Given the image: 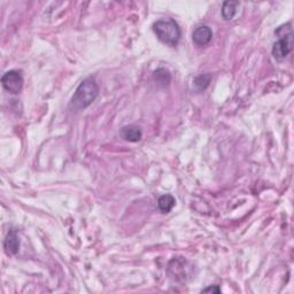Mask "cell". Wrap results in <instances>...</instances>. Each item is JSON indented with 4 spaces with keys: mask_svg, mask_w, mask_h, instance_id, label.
Wrapping results in <instances>:
<instances>
[{
    "mask_svg": "<svg viewBox=\"0 0 294 294\" xmlns=\"http://www.w3.org/2000/svg\"><path fill=\"white\" fill-rule=\"evenodd\" d=\"M99 94V88L96 79L92 77L85 78L78 85L70 100V107L74 110H84L96 100Z\"/></svg>",
    "mask_w": 294,
    "mask_h": 294,
    "instance_id": "1",
    "label": "cell"
},
{
    "mask_svg": "<svg viewBox=\"0 0 294 294\" xmlns=\"http://www.w3.org/2000/svg\"><path fill=\"white\" fill-rule=\"evenodd\" d=\"M275 35L277 36V42H275L271 53L276 61L285 60L293 48V30L292 24L286 23L280 25L279 28L275 31Z\"/></svg>",
    "mask_w": 294,
    "mask_h": 294,
    "instance_id": "2",
    "label": "cell"
},
{
    "mask_svg": "<svg viewBox=\"0 0 294 294\" xmlns=\"http://www.w3.org/2000/svg\"><path fill=\"white\" fill-rule=\"evenodd\" d=\"M153 31L157 39L168 46H177L180 39L179 25L173 19L157 20L153 23Z\"/></svg>",
    "mask_w": 294,
    "mask_h": 294,
    "instance_id": "3",
    "label": "cell"
},
{
    "mask_svg": "<svg viewBox=\"0 0 294 294\" xmlns=\"http://www.w3.org/2000/svg\"><path fill=\"white\" fill-rule=\"evenodd\" d=\"M169 275L175 280L180 282H186L189 278L192 277L191 270L192 265L185 259H173L169 262Z\"/></svg>",
    "mask_w": 294,
    "mask_h": 294,
    "instance_id": "4",
    "label": "cell"
},
{
    "mask_svg": "<svg viewBox=\"0 0 294 294\" xmlns=\"http://www.w3.org/2000/svg\"><path fill=\"white\" fill-rule=\"evenodd\" d=\"M4 89L12 94H19L23 89V77L19 70H10L5 72L2 77Z\"/></svg>",
    "mask_w": 294,
    "mask_h": 294,
    "instance_id": "5",
    "label": "cell"
},
{
    "mask_svg": "<svg viewBox=\"0 0 294 294\" xmlns=\"http://www.w3.org/2000/svg\"><path fill=\"white\" fill-rule=\"evenodd\" d=\"M212 38V31L208 25H201L193 31L192 40L198 46H205Z\"/></svg>",
    "mask_w": 294,
    "mask_h": 294,
    "instance_id": "6",
    "label": "cell"
},
{
    "mask_svg": "<svg viewBox=\"0 0 294 294\" xmlns=\"http://www.w3.org/2000/svg\"><path fill=\"white\" fill-rule=\"evenodd\" d=\"M4 248H5L7 255H15L16 253L19 252L20 239L19 236H17L16 230L12 229L10 230V232L7 233L5 240H4Z\"/></svg>",
    "mask_w": 294,
    "mask_h": 294,
    "instance_id": "7",
    "label": "cell"
},
{
    "mask_svg": "<svg viewBox=\"0 0 294 294\" xmlns=\"http://www.w3.org/2000/svg\"><path fill=\"white\" fill-rule=\"evenodd\" d=\"M121 136H122V138L126 140V142L137 143L140 139H142L143 132L139 126L131 124V125H125L121 129Z\"/></svg>",
    "mask_w": 294,
    "mask_h": 294,
    "instance_id": "8",
    "label": "cell"
},
{
    "mask_svg": "<svg viewBox=\"0 0 294 294\" xmlns=\"http://www.w3.org/2000/svg\"><path fill=\"white\" fill-rule=\"evenodd\" d=\"M239 2H224L222 6V16L225 21H231L237 15Z\"/></svg>",
    "mask_w": 294,
    "mask_h": 294,
    "instance_id": "9",
    "label": "cell"
},
{
    "mask_svg": "<svg viewBox=\"0 0 294 294\" xmlns=\"http://www.w3.org/2000/svg\"><path fill=\"white\" fill-rule=\"evenodd\" d=\"M211 82V75L209 72H206V74H201L194 77L193 79V89L196 90L197 92H202L209 87V83Z\"/></svg>",
    "mask_w": 294,
    "mask_h": 294,
    "instance_id": "10",
    "label": "cell"
},
{
    "mask_svg": "<svg viewBox=\"0 0 294 294\" xmlns=\"http://www.w3.org/2000/svg\"><path fill=\"white\" fill-rule=\"evenodd\" d=\"M175 203H176V200L171 194H165V196L160 197L159 200H157L159 209L164 212V214L171 211V209H173L175 206Z\"/></svg>",
    "mask_w": 294,
    "mask_h": 294,
    "instance_id": "11",
    "label": "cell"
},
{
    "mask_svg": "<svg viewBox=\"0 0 294 294\" xmlns=\"http://www.w3.org/2000/svg\"><path fill=\"white\" fill-rule=\"evenodd\" d=\"M153 79H154L156 83H160L164 85L169 84L171 79L170 72L167 69H165V68H159V69H156L154 72H153Z\"/></svg>",
    "mask_w": 294,
    "mask_h": 294,
    "instance_id": "12",
    "label": "cell"
},
{
    "mask_svg": "<svg viewBox=\"0 0 294 294\" xmlns=\"http://www.w3.org/2000/svg\"><path fill=\"white\" fill-rule=\"evenodd\" d=\"M203 293H216L219 294L221 293V288L217 286V285H214V286H209V287H206L202 289Z\"/></svg>",
    "mask_w": 294,
    "mask_h": 294,
    "instance_id": "13",
    "label": "cell"
}]
</instances>
